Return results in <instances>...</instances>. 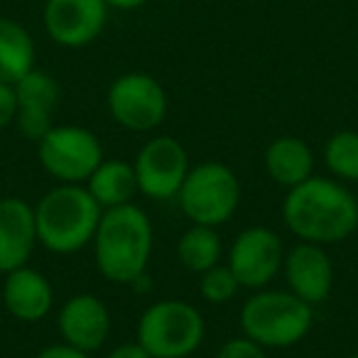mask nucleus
Masks as SVG:
<instances>
[{
	"label": "nucleus",
	"instance_id": "obj_1",
	"mask_svg": "<svg viewBox=\"0 0 358 358\" xmlns=\"http://www.w3.org/2000/svg\"><path fill=\"white\" fill-rule=\"evenodd\" d=\"M282 219L304 243H338L358 229V199L334 179L312 174L287 189Z\"/></svg>",
	"mask_w": 358,
	"mask_h": 358
},
{
	"label": "nucleus",
	"instance_id": "obj_2",
	"mask_svg": "<svg viewBox=\"0 0 358 358\" xmlns=\"http://www.w3.org/2000/svg\"><path fill=\"white\" fill-rule=\"evenodd\" d=\"M91 243L96 253V268L108 282H138L143 280L152 255L150 216L135 204L106 209Z\"/></svg>",
	"mask_w": 358,
	"mask_h": 358
},
{
	"label": "nucleus",
	"instance_id": "obj_3",
	"mask_svg": "<svg viewBox=\"0 0 358 358\" xmlns=\"http://www.w3.org/2000/svg\"><path fill=\"white\" fill-rule=\"evenodd\" d=\"M101 214L103 209L86 187L59 185L35 204L37 241L52 253H76L94 241Z\"/></svg>",
	"mask_w": 358,
	"mask_h": 358
},
{
	"label": "nucleus",
	"instance_id": "obj_4",
	"mask_svg": "<svg viewBox=\"0 0 358 358\" xmlns=\"http://www.w3.org/2000/svg\"><path fill=\"white\" fill-rule=\"evenodd\" d=\"M314 307L282 289H260L241 309L243 336L263 348H289L309 334Z\"/></svg>",
	"mask_w": 358,
	"mask_h": 358
},
{
	"label": "nucleus",
	"instance_id": "obj_5",
	"mask_svg": "<svg viewBox=\"0 0 358 358\" xmlns=\"http://www.w3.org/2000/svg\"><path fill=\"white\" fill-rule=\"evenodd\" d=\"M206 324L201 312L182 299H162L143 312L138 343L152 358H187L201 346Z\"/></svg>",
	"mask_w": 358,
	"mask_h": 358
},
{
	"label": "nucleus",
	"instance_id": "obj_6",
	"mask_svg": "<svg viewBox=\"0 0 358 358\" xmlns=\"http://www.w3.org/2000/svg\"><path fill=\"white\" fill-rule=\"evenodd\" d=\"M179 206L192 224L221 226L241 204V182L224 162H201L189 169L177 194Z\"/></svg>",
	"mask_w": 358,
	"mask_h": 358
},
{
	"label": "nucleus",
	"instance_id": "obj_7",
	"mask_svg": "<svg viewBox=\"0 0 358 358\" xmlns=\"http://www.w3.org/2000/svg\"><path fill=\"white\" fill-rule=\"evenodd\" d=\"M37 157L62 185H81L103 162V145L81 125H55L40 140Z\"/></svg>",
	"mask_w": 358,
	"mask_h": 358
},
{
	"label": "nucleus",
	"instance_id": "obj_8",
	"mask_svg": "<svg viewBox=\"0 0 358 358\" xmlns=\"http://www.w3.org/2000/svg\"><path fill=\"white\" fill-rule=\"evenodd\" d=\"M138 192L148 199H172L179 194L189 174V157L185 145L172 135H157L140 148L133 162Z\"/></svg>",
	"mask_w": 358,
	"mask_h": 358
},
{
	"label": "nucleus",
	"instance_id": "obj_9",
	"mask_svg": "<svg viewBox=\"0 0 358 358\" xmlns=\"http://www.w3.org/2000/svg\"><path fill=\"white\" fill-rule=\"evenodd\" d=\"M108 110L123 128L133 133L155 130L167 115V96L150 74H123L108 89Z\"/></svg>",
	"mask_w": 358,
	"mask_h": 358
},
{
	"label": "nucleus",
	"instance_id": "obj_10",
	"mask_svg": "<svg viewBox=\"0 0 358 358\" xmlns=\"http://www.w3.org/2000/svg\"><path fill=\"white\" fill-rule=\"evenodd\" d=\"M285 263L282 241L265 226H253L236 236L229 250V268L238 278L241 287L263 289L275 280Z\"/></svg>",
	"mask_w": 358,
	"mask_h": 358
},
{
	"label": "nucleus",
	"instance_id": "obj_11",
	"mask_svg": "<svg viewBox=\"0 0 358 358\" xmlns=\"http://www.w3.org/2000/svg\"><path fill=\"white\" fill-rule=\"evenodd\" d=\"M108 20L106 0H47V35L62 47L91 45Z\"/></svg>",
	"mask_w": 358,
	"mask_h": 358
},
{
	"label": "nucleus",
	"instance_id": "obj_12",
	"mask_svg": "<svg viewBox=\"0 0 358 358\" xmlns=\"http://www.w3.org/2000/svg\"><path fill=\"white\" fill-rule=\"evenodd\" d=\"M13 86H15L17 99V128L25 138L40 143L55 128V110L62 96L59 84L45 71L32 69L30 74H25Z\"/></svg>",
	"mask_w": 358,
	"mask_h": 358
},
{
	"label": "nucleus",
	"instance_id": "obj_13",
	"mask_svg": "<svg viewBox=\"0 0 358 358\" xmlns=\"http://www.w3.org/2000/svg\"><path fill=\"white\" fill-rule=\"evenodd\" d=\"M57 327H59L64 343L86 353L99 351L110 334L108 307L96 294H74L62 304Z\"/></svg>",
	"mask_w": 358,
	"mask_h": 358
},
{
	"label": "nucleus",
	"instance_id": "obj_14",
	"mask_svg": "<svg viewBox=\"0 0 358 358\" xmlns=\"http://www.w3.org/2000/svg\"><path fill=\"white\" fill-rule=\"evenodd\" d=\"M285 275L289 292L307 304H322L334 287V265L319 243H297L285 255Z\"/></svg>",
	"mask_w": 358,
	"mask_h": 358
},
{
	"label": "nucleus",
	"instance_id": "obj_15",
	"mask_svg": "<svg viewBox=\"0 0 358 358\" xmlns=\"http://www.w3.org/2000/svg\"><path fill=\"white\" fill-rule=\"evenodd\" d=\"M37 243L35 206L20 196L0 199V273L27 265Z\"/></svg>",
	"mask_w": 358,
	"mask_h": 358
},
{
	"label": "nucleus",
	"instance_id": "obj_16",
	"mask_svg": "<svg viewBox=\"0 0 358 358\" xmlns=\"http://www.w3.org/2000/svg\"><path fill=\"white\" fill-rule=\"evenodd\" d=\"M3 304H6L8 314L20 322H40L50 314L52 304H55V289L45 275L22 265V268L6 273Z\"/></svg>",
	"mask_w": 358,
	"mask_h": 358
},
{
	"label": "nucleus",
	"instance_id": "obj_17",
	"mask_svg": "<svg viewBox=\"0 0 358 358\" xmlns=\"http://www.w3.org/2000/svg\"><path fill=\"white\" fill-rule=\"evenodd\" d=\"M265 169L275 185L292 189L312 177L314 169V155L309 145L299 138H278L265 150Z\"/></svg>",
	"mask_w": 358,
	"mask_h": 358
},
{
	"label": "nucleus",
	"instance_id": "obj_18",
	"mask_svg": "<svg viewBox=\"0 0 358 358\" xmlns=\"http://www.w3.org/2000/svg\"><path fill=\"white\" fill-rule=\"evenodd\" d=\"M89 194L96 199L101 209H115V206L133 204L138 194V177L135 167L125 159H103L86 179Z\"/></svg>",
	"mask_w": 358,
	"mask_h": 358
},
{
	"label": "nucleus",
	"instance_id": "obj_19",
	"mask_svg": "<svg viewBox=\"0 0 358 358\" xmlns=\"http://www.w3.org/2000/svg\"><path fill=\"white\" fill-rule=\"evenodd\" d=\"M35 69V45L20 22L0 17V81L17 84Z\"/></svg>",
	"mask_w": 358,
	"mask_h": 358
},
{
	"label": "nucleus",
	"instance_id": "obj_20",
	"mask_svg": "<svg viewBox=\"0 0 358 358\" xmlns=\"http://www.w3.org/2000/svg\"><path fill=\"white\" fill-rule=\"evenodd\" d=\"M177 255L187 270L199 275L206 273L221 260V236L216 234L214 226L192 224L179 238Z\"/></svg>",
	"mask_w": 358,
	"mask_h": 358
},
{
	"label": "nucleus",
	"instance_id": "obj_21",
	"mask_svg": "<svg viewBox=\"0 0 358 358\" xmlns=\"http://www.w3.org/2000/svg\"><path fill=\"white\" fill-rule=\"evenodd\" d=\"M324 162L334 177L343 182H358V133L341 130L331 135L324 148Z\"/></svg>",
	"mask_w": 358,
	"mask_h": 358
},
{
	"label": "nucleus",
	"instance_id": "obj_22",
	"mask_svg": "<svg viewBox=\"0 0 358 358\" xmlns=\"http://www.w3.org/2000/svg\"><path fill=\"white\" fill-rule=\"evenodd\" d=\"M238 287H241L238 278H236L229 265H214L206 273H201L199 280L201 297L211 304H229L236 297Z\"/></svg>",
	"mask_w": 358,
	"mask_h": 358
},
{
	"label": "nucleus",
	"instance_id": "obj_23",
	"mask_svg": "<svg viewBox=\"0 0 358 358\" xmlns=\"http://www.w3.org/2000/svg\"><path fill=\"white\" fill-rule=\"evenodd\" d=\"M216 358H268V356H265V348L260 346V343L243 336V338H229V341L219 348Z\"/></svg>",
	"mask_w": 358,
	"mask_h": 358
},
{
	"label": "nucleus",
	"instance_id": "obj_24",
	"mask_svg": "<svg viewBox=\"0 0 358 358\" xmlns=\"http://www.w3.org/2000/svg\"><path fill=\"white\" fill-rule=\"evenodd\" d=\"M17 115V99H15V86L3 84L0 81V130L15 120Z\"/></svg>",
	"mask_w": 358,
	"mask_h": 358
},
{
	"label": "nucleus",
	"instance_id": "obj_25",
	"mask_svg": "<svg viewBox=\"0 0 358 358\" xmlns=\"http://www.w3.org/2000/svg\"><path fill=\"white\" fill-rule=\"evenodd\" d=\"M35 358H89V353L79 351V348L69 346V343H55V346L42 348Z\"/></svg>",
	"mask_w": 358,
	"mask_h": 358
},
{
	"label": "nucleus",
	"instance_id": "obj_26",
	"mask_svg": "<svg viewBox=\"0 0 358 358\" xmlns=\"http://www.w3.org/2000/svg\"><path fill=\"white\" fill-rule=\"evenodd\" d=\"M106 358H152V356H150V353L138 343V338H135V341H128V343H120V346H115Z\"/></svg>",
	"mask_w": 358,
	"mask_h": 358
},
{
	"label": "nucleus",
	"instance_id": "obj_27",
	"mask_svg": "<svg viewBox=\"0 0 358 358\" xmlns=\"http://www.w3.org/2000/svg\"><path fill=\"white\" fill-rule=\"evenodd\" d=\"M148 0H106V6L118 8V10H135V8L145 6Z\"/></svg>",
	"mask_w": 358,
	"mask_h": 358
},
{
	"label": "nucleus",
	"instance_id": "obj_28",
	"mask_svg": "<svg viewBox=\"0 0 358 358\" xmlns=\"http://www.w3.org/2000/svg\"><path fill=\"white\" fill-rule=\"evenodd\" d=\"M348 358H358V353H356V356H348Z\"/></svg>",
	"mask_w": 358,
	"mask_h": 358
}]
</instances>
